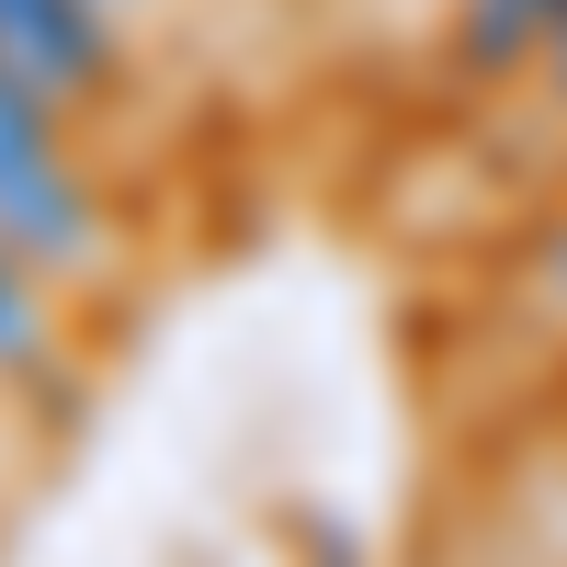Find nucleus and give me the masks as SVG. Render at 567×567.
I'll return each instance as SVG.
<instances>
[{"label": "nucleus", "instance_id": "f257e3e1", "mask_svg": "<svg viewBox=\"0 0 567 567\" xmlns=\"http://www.w3.org/2000/svg\"><path fill=\"white\" fill-rule=\"evenodd\" d=\"M0 239H12L34 272H91L103 261V205L58 136V103L0 58Z\"/></svg>", "mask_w": 567, "mask_h": 567}, {"label": "nucleus", "instance_id": "f03ea898", "mask_svg": "<svg viewBox=\"0 0 567 567\" xmlns=\"http://www.w3.org/2000/svg\"><path fill=\"white\" fill-rule=\"evenodd\" d=\"M0 58L45 103H103L114 91V0H0Z\"/></svg>", "mask_w": 567, "mask_h": 567}, {"label": "nucleus", "instance_id": "7ed1b4c3", "mask_svg": "<svg viewBox=\"0 0 567 567\" xmlns=\"http://www.w3.org/2000/svg\"><path fill=\"white\" fill-rule=\"evenodd\" d=\"M58 374V307H45L34 261L0 239V386H45Z\"/></svg>", "mask_w": 567, "mask_h": 567}, {"label": "nucleus", "instance_id": "20e7f679", "mask_svg": "<svg viewBox=\"0 0 567 567\" xmlns=\"http://www.w3.org/2000/svg\"><path fill=\"white\" fill-rule=\"evenodd\" d=\"M556 23H567V0H465L454 58H465V69H511V58H534Z\"/></svg>", "mask_w": 567, "mask_h": 567}, {"label": "nucleus", "instance_id": "39448f33", "mask_svg": "<svg viewBox=\"0 0 567 567\" xmlns=\"http://www.w3.org/2000/svg\"><path fill=\"white\" fill-rule=\"evenodd\" d=\"M545 58H556V91H567V23H556V34H545Z\"/></svg>", "mask_w": 567, "mask_h": 567}, {"label": "nucleus", "instance_id": "423d86ee", "mask_svg": "<svg viewBox=\"0 0 567 567\" xmlns=\"http://www.w3.org/2000/svg\"><path fill=\"white\" fill-rule=\"evenodd\" d=\"M545 272H556V284H567V227H556V250H545Z\"/></svg>", "mask_w": 567, "mask_h": 567}, {"label": "nucleus", "instance_id": "0eeeda50", "mask_svg": "<svg viewBox=\"0 0 567 567\" xmlns=\"http://www.w3.org/2000/svg\"><path fill=\"white\" fill-rule=\"evenodd\" d=\"M114 12H125V0H114Z\"/></svg>", "mask_w": 567, "mask_h": 567}]
</instances>
